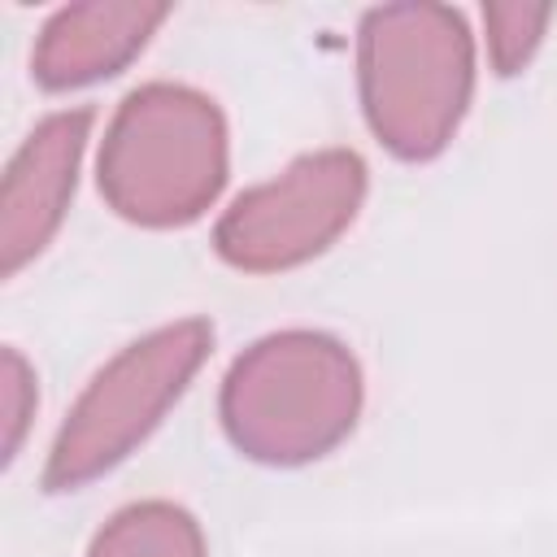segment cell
<instances>
[{
	"label": "cell",
	"mask_w": 557,
	"mask_h": 557,
	"mask_svg": "<svg viewBox=\"0 0 557 557\" xmlns=\"http://www.w3.org/2000/svg\"><path fill=\"white\" fill-rule=\"evenodd\" d=\"M87 557H205V540L187 509L144 500L113 513L96 531Z\"/></svg>",
	"instance_id": "8"
},
{
	"label": "cell",
	"mask_w": 557,
	"mask_h": 557,
	"mask_svg": "<svg viewBox=\"0 0 557 557\" xmlns=\"http://www.w3.org/2000/svg\"><path fill=\"white\" fill-rule=\"evenodd\" d=\"M366 196V165L357 152L326 148L292 161L278 178L244 191L218 222V252L252 274L287 270L322 248L357 218Z\"/></svg>",
	"instance_id": "5"
},
{
	"label": "cell",
	"mask_w": 557,
	"mask_h": 557,
	"mask_svg": "<svg viewBox=\"0 0 557 557\" xmlns=\"http://www.w3.org/2000/svg\"><path fill=\"white\" fill-rule=\"evenodd\" d=\"M209 344H213V326L187 318L126 344L109 366H100L52 440L44 487L74 492L87 479L126 461L131 448L144 444L148 431L161 422V413L183 396Z\"/></svg>",
	"instance_id": "4"
},
{
	"label": "cell",
	"mask_w": 557,
	"mask_h": 557,
	"mask_svg": "<svg viewBox=\"0 0 557 557\" xmlns=\"http://www.w3.org/2000/svg\"><path fill=\"white\" fill-rule=\"evenodd\" d=\"M100 196L139 226L196 222L226 183V126L209 96L174 83L131 91L100 144Z\"/></svg>",
	"instance_id": "2"
},
{
	"label": "cell",
	"mask_w": 557,
	"mask_h": 557,
	"mask_svg": "<svg viewBox=\"0 0 557 557\" xmlns=\"http://www.w3.org/2000/svg\"><path fill=\"white\" fill-rule=\"evenodd\" d=\"M87 131H91V109L52 113L26 135V144L9 161L0 191L4 274H17L30 257H39L52 231L61 226L65 205L74 196L78 157L87 148Z\"/></svg>",
	"instance_id": "6"
},
{
	"label": "cell",
	"mask_w": 557,
	"mask_h": 557,
	"mask_svg": "<svg viewBox=\"0 0 557 557\" xmlns=\"http://www.w3.org/2000/svg\"><path fill=\"white\" fill-rule=\"evenodd\" d=\"M165 17V4H74L61 9L35 44V78L48 91H70L117 74Z\"/></svg>",
	"instance_id": "7"
},
{
	"label": "cell",
	"mask_w": 557,
	"mask_h": 557,
	"mask_svg": "<svg viewBox=\"0 0 557 557\" xmlns=\"http://www.w3.org/2000/svg\"><path fill=\"white\" fill-rule=\"evenodd\" d=\"M466 22L440 4H387L361 26V100L374 135L405 161L435 157L470 100Z\"/></svg>",
	"instance_id": "3"
},
{
	"label": "cell",
	"mask_w": 557,
	"mask_h": 557,
	"mask_svg": "<svg viewBox=\"0 0 557 557\" xmlns=\"http://www.w3.org/2000/svg\"><path fill=\"white\" fill-rule=\"evenodd\" d=\"M548 22V9H518V4H496L487 9V48H492V65L500 74H518L527 65V57L540 44V30Z\"/></svg>",
	"instance_id": "9"
},
{
	"label": "cell",
	"mask_w": 557,
	"mask_h": 557,
	"mask_svg": "<svg viewBox=\"0 0 557 557\" xmlns=\"http://www.w3.org/2000/svg\"><path fill=\"white\" fill-rule=\"evenodd\" d=\"M0 392H4V457L13 461L17 444H22V431H26V418L35 409V374H30V366L22 361L17 348H4Z\"/></svg>",
	"instance_id": "10"
},
{
	"label": "cell",
	"mask_w": 557,
	"mask_h": 557,
	"mask_svg": "<svg viewBox=\"0 0 557 557\" xmlns=\"http://www.w3.org/2000/svg\"><path fill=\"white\" fill-rule=\"evenodd\" d=\"M361 413L352 352L318 331L257 339L226 374L222 426L231 444L270 466H300L335 448Z\"/></svg>",
	"instance_id": "1"
}]
</instances>
